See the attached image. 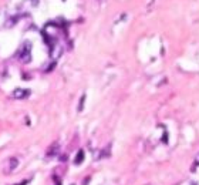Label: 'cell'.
Masks as SVG:
<instances>
[{"mask_svg":"<svg viewBox=\"0 0 199 185\" xmlns=\"http://www.w3.org/2000/svg\"><path fill=\"white\" fill-rule=\"evenodd\" d=\"M30 182V180H26V181H23V182H19V184H14V185H27Z\"/></svg>","mask_w":199,"mask_h":185,"instance_id":"8","label":"cell"},{"mask_svg":"<svg viewBox=\"0 0 199 185\" xmlns=\"http://www.w3.org/2000/svg\"><path fill=\"white\" fill-rule=\"evenodd\" d=\"M84 101H85V94L81 97V100H80V104H78V111H82V107H84Z\"/></svg>","mask_w":199,"mask_h":185,"instance_id":"6","label":"cell"},{"mask_svg":"<svg viewBox=\"0 0 199 185\" xmlns=\"http://www.w3.org/2000/svg\"><path fill=\"white\" fill-rule=\"evenodd\" d=\"M82 161H84V151H82V149H80L78 152L76 154L74 164H76V165H80V164H82Z\"/></svg>","mask_w":199,"mask_h":185,"instance_id":"4","label":"cell"},{"mask_svg":"<svg viewBox=\"0 0 199 185\" xmlns=\"http://www.w3.org/2000/svg\"><path fill=\"white\" fill-rule=\"evenodd\" d=\"M73 185H74V184H73Z\"/></svg>","mask_w":199,"mask_h":185,"instance_id":"10","label":"cell"},{"mask_svg":"<svg viewBox=\"0 0 199 185\" xmlns=\"http://www.w3.org/2000/svg\"><path fill=\"white\" fill-rule=\"evenodd\" d=\"M11 96H13L14 98H26V97L30 96V91H29V90H23V88H17V90L13 91Z\"/></svg>","mask_w":199,"mask_h":185,"instance_id":"2","label":"cell"},{"mask_svg":"<svg viewBox=\"0 0 199 185\" xmlns=\"http://www.w3.org/2000/svg\"><path fill=\"white\" fill-rule=\"evenodd\" d=\"M54 180H56V182H57L56 185H61V181H60V180H58L57 177H54Z\"/></svg>","mask_w":199,"mask_h":185,"instance_id":"9","label":"cell"},{"mask_svg":"<svg viewBox=\"0 0 199 185\" xmlns=\"http://www.w3.org/2000/svg\"><path fill=\"white\" fill-rule=\"evenodd\" d=\"M17 167H19V159H17L16 157H11V158H9V159L6 161L4 168H3V172H4L6 175H9V174L14 172Z\"/></svg>","mask_w":199,"mask_h":185,"instance_id":"1","label":"cell"},{"mask_svg":"<svg viewBox=\"0 0 199 185\" xmlns=\"http://www.w3.org/2000/svg\"><path fill=\"white\" fill-rule=\"evenodd\" d=\"M199 167V154H196V157H195V159H194V165H192V168H191V171H196V168Z\"/></svg>","mask_w":199,"mask_h":185,"instance_id":"5","label":"cell"},{"mask_svg":"<svg viewBox=\"0 0 199 185\" xmlns=\"http://www.w3.org/2000/svg\"><path fill=\"white\" fill-rule=\"evenodd\" d=\"M90 181H91V177H85L81 185H88V184H90Z\"/></svg>","mask_w":199,"mask_h":185,"instance_id":"7","label":"cell"},{"mask_svg":"<svg viewBox=\"0 0 199 185\" xmlns=\"http://www.w3.org/2000/svg\"><path fill=\"white\" fill-rule=\"evenodd\" d=\"M58 151H60V145L57 144V143H54V144H51V147L47 149V157L48 158H51V157H54V155H57L58 154Z\"/></svg>","mask_w":199,"mask_h":185,"instance_id":"3","label":"cell"}]
</instances>
